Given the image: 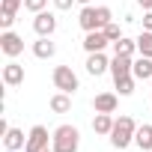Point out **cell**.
<instances>
[{
  "instance_id": "1",
  "label": "cell",
  "mask_w": 152,
  "mask_h": 152,
  "mask_svg": "<svg viewBox=\"0 0 152 152\" xmlns=\"http://www.w3.org/2000/svg\"><path fill=\"white\" fill-rule=\"evenodd\" d=\"M78 24H81L87 33H93V30H104V27L110 24V9H107V6H84Z\"/></svg>"
},
{
  "instance_id": "2",
  "label": "cell",
  "mask_w": 152,
  "mask_h": 152,
  "mask_svg": "<svg viewBox=\"0 0 152 152\" xmlns=\"http://www.w3.org/2000/svg\"><path fill=\"white\" fill-rule=\"evenodd\" d=\"M78 143H81V131L75 125H60L51 137L54 152H78Z\"/></svg>"
},
{
  "instance_id": "3",
  "label": "cell",
  "mask_w": 152,
  "mask_h": 152,
  "mask_svg": "<svg viewBox=\"0 0 152 152\" xmlns=\"http://www.w3.org/2000/svg\"><path fill=\"white\" fill-rule=\"evenodd\" d=\"M134 134H137L134 119H131V116H119V119L113 122V131H110L107 137H110V143H113L116 149H125V146L134 140Z\"/></svg>"
},
{
  "instance_id": "4",
  "label": "cell",
  "mask_w": 152,
  "mask_h": 152,
  "mask_svg": "<svg viewBox=\"0 0 152 152\" xmlns=\"http://www.w3.org/2000/svg\"><path fill=\"white\" fill-rule=\"evenodd\" d=\"M54 87L60 93H69V96L78 90V75L72 72V66H57L54 69Z\"/></svg>"
},
{
  "instance_id": "5",
  "label": "cell",
  "mask_w": 152,
  "mask_h": 152,
  "mask_svg": "<svg viewBox=\"0 0 152 152\" xmlns=\"http://www.w3.org/2000/svg\"><path fill=\"white\" fill-rule=\"evenodd\" d=\"M45 146H48V128H45V125H33L30 134H27V146H24V152H42Z\"/></svg>"
},
{
  "instance_id": "6",
  "label": "cell",
  "mask_w": 152,
  "mask_h": 152,
  "mask_svg": "<svg viewBox=\"0 0 152 152\" xmlns=\"http://www.w3.org/2000/svg\"><path fill=\"white\" fill-rule=\"evenodd\" d=\"M0 51H3L6 57H18L24 51V39L15 36L12 30H3V36H0Z\"/></svg>"
},
{
  "instance_id": "7",
  "label": "cell",
  "mask_w": 152,
  "mask_h": 152,
  "mask_svg": "<svg viewBox=\"0 0 152 152\" xmlns=\"http://www.w3.org/2000/svg\"><path fill=\"white\" fill-rule=\"evenodd\" d=\"M33 30H36L39 36H51V33L57 30V18H54L51 12H36V18H33Z\"/></svg>"
},
{
  "instance_id": "8",
  "label": "cell",
  "mask_w": 152,
  "mask_h": 152,
  "mask_svg": "<svg viewBox=\"0 0 152 152\" xmlns=\"http://www.w3.org/2000/svg\"><path fill=\"white\" fill-rule=\"evenodd\" d=\"M104 45H110V39L104 36V30H93L84 36V51L87 54H96V51H104Z\"/></svg>"
},
{
  "instance_id": "9",
  "label": "cell",
  "mask_w": 152,
  "mask_h": 152,
  "mask_svg": "<svg viewBox=\"0 0 152 152\" xmlns=\"http://www.w3.org/2000/svg\"><path fill=\"white\" fill-rule=\"evenodd\" d=\"M107 69H110V63H107V57H104L102 51H96V54H90V57H87V72L93 75V78L104 75Z\"/></svg>"
},
{
  "instance_id": "10",
  "label": "cell",
  "mask_w": 152,
  "mask_h": 152,
  "mask_svg": "<svg viewBox=\"0 0 152 152\" xmlns=\"http://www.w3.org/2000/svg\"><path fill=\"white\" fill-rule=\"evenodd\" d=\"M116 104H119V99H116L113 93H99V96L93 99L96 113H113V110H116Z\"/></svg>"
},
{
  "instance_id": "11",
  "label": "cell",
  "mask_w": 152,
  "mask_h": 152,
  "mask_svg": "<svg viewBox=\"0 0 152 152\" xmlns=\"http://www.w3.org/2000/svg\"><path fill=\"white\" fill-rule=\"evenodd\" d=\"M3 84H6V87H18V84H24V66H18V63H6V66H3Z\"/></svg>"
},
{
  "instance_id": "12",
  "label": "cell",
  "mask_w": 152,
  "mask_h": 152,
  "mask_svg": "<svg viewBox=\"0 0 152 152\" xmlns=\"http://www.w3.org/2000/svg\"><path fill=\"white\" fill-rule=\"evenodd\" d=\"M131 75L137 81H152V57H137L134 60V66H131Z\"/></svg>"
},
{
  "instance_id": "13",
  "label": "cell",
  "mask_w": 152,
  "mask_h": 152,
  "mask_svg": "<svg viewBox=\"0 0 152 152\" xmlns=\"http://www.w3.org/2000/svg\"><path fill=\"white\" fill-rule=\"evenodd\" d=\"M131 66H134V60H131V57H119V54H113V60H110L113 81H116V78H125V75H131Z\"/></svg>"
},
{
  "instance_id": "14",
  "label": "cell",
  "mask_w": 152,
  "mask_h": 152,
  "mask_svg": "<svg viewBox=\"0 0 152 152\" xmlns=\"http://www.w3.org/2000/svg\"><path fill=\"white\" fill-rule=\"evenodd\" d=\"M33 54L39 60H51L57 54V45L51 42V36H39V42H33Z\"/></svg>"
},
{
  "instance_id": "15",
  "label": "cell",
  "mask_w": 152,
  "mask_h": 152,
  "mask_svg": "<svg viewBox=\"0 0 152 152\" xmlns=\"http://www.w3.org/2000/svg\"><path fill=\"white\" fill-rule=\"evenodd\" d=\"M3 143H6V149H9V152H21V149L27 146L24 131H18V128H9V131L3 134Z\"/></svg>"
},
{
  "instance_id": "16",
  "label": "cell",
  "mask_w": 152,
  "mask_h": 152,
  "mask_svg": "<svg viewBox=\"0 0 152 152\" xmlns=\"http://www.w3.org/2000/svg\"><path fill=\"white\" fill-rule=\"evenodd\" d=\"M134 143L143 149V152H149L152 149V125L149 122H143V125H137V134H134Z\"/></svg>"
},
{
  "instance_id": "17",
  "label": "cell",
  "mask_w": 152,
  "mask_h": 152,
  "mask_svg": "<svg viewBox=\"0 0 152 152\" xmlns=\"http://www.w3.org/2000/svg\"><path fill=\"white\" fill-rule=\"evenodd\" d=\"M113 122H116V119H113L110 113H96L93 131H96V134H110V131H113Z\"/></svg>"
},
{
  "instance_id": "18",
  "label": "cell",
  "mask_w": 152,
  "mask_h": 152,
  "mask_svg": "<svg viewBox=\"0 0 152 152\" xmlns=\"http://www.w3.org/2000/svg\"><path fill=\"white\" fill-rule=\"evenodd\" d=\"M137 51V39H119V42H113V54H119V57H131Z\"/></svg>"
},
{
  "instance_id": "19",
  "label": "cell",
  "mask_w": 152,
  "mask_h": 152,
  "mask_svg": "<svg viewBox=\"0 0 152 152\" xmlns=\"http://www.w3.org/2000/svg\"><path fill=\"white\" fill-rule=\"evenodd\" d=\"M51 110H54V113H69V110H72V99H69V93H57V96L51 99Z\"/></svg>"
},
{
  "instance_id": "20",
  "label": "cell",
  "mask_w": 152,
  "mask_h": 152,
  "mask_svg": "<svg viewBox=\"0 0 152 152\" xmlns=\"http://www.w3.org/2000/svg\"><path fill=\"white\" fill-rule=\"evenodd\" d=\"M137 51H140L143 57H152V30H143V33L137 36Z\"/></svg>"
},
{
  "instance_id": "21",
  "label": "cell",
  "mask_w": 152,
  "mask_h": 152,
  "mask_svg": "<svg viewBox=\"0 0 152 152\" xmlns=\"http://www.w3.org/2000/svg\"><path fill=\"white\" fill-rule=\"evenodd\" d=\"M116 90H119V96H131V93H134V75L116 78Z\"/></svg>"
},
{
  "instance_id": "22",
  "label": "cell",
  "mask_w": 152,
  "mask_h": 152,
  "mask_svg": "<svg viewBox=\"0 0 152 152\" xmlns=\"http://www.w3.org/2000/svg\"><path fill=\"white\" fill-rule=\"evenodd\" d=\"M104 36L110 39V45H113V42H119V39H122V30H119V24H113V21H110V24L104 27Z\"/></svg>"
},
{
  "instance_id": "23",
  "label": "cell",
  "mask_w": 152,
  "mask_h": 152,
  "mask_svg": "<svg viewBox=\"0 0 152 152\" xmlns=\"http://www.w3.org/2000/svg\"><path fill=\"white\" fill-rule=\"evenodd\" d=\"M45 3L48 0H24V9L27 12H45Z\"/></svg>"
},
{
  "instance_id": "24",
  "label": "cell",
  "mask_w": 152,
  "mask_h": 152,
  "mask_svg": "<svg viewBox=\"0 0 152 152\" xmlns=\"http://www.w3.org/2000/svg\"><path fill=\"white\" fill-rule=\"evenodd\" d=\"M15 24V12H9V9H3V12H0V27H3V30H9Z\"/></svg>"
},
{
  "instance_id": "25",
  "label": "cell",
  "mask_w": 152,
  "mask_h": 152,
  "mask_svg": "<svg viewBox=\"0 0 152 152\" xmlns=\"http://www.w3.org/2000/svg\"><path fill=\"white\" fill-rule=\"evenodd\" d=\"M24 6V0H3V9H9V12H18Z\"/></svg>"
},
{
  "instance_id": "26",
  "label": "cell",
  "mask_w": 152,
  "mask_h": 152,
  "mask_svg": "<svg viewBox=\"0 0 152 152\" xmlns=\"http://www.w3.org/2000/svg\"><path fill=\"white\" fill-rule=\"evenodd\" d=\"M72 3H75V0H54L57 9H72Z\"/></svg>"
},
{
  "instance_id": "27",
  "label": "cell",
  "mask_w": 152,
  "mask_h": 152,
  "mask_svg": "<svg viewBox=\"0 0 152 152\" xmlns=\"http://www.w3.org/2000/svg\"><path fill=\"white\" fill-rule=\"evenodd\" d=\"M143 30H152V9L143 15Z\"/></svg>"
},
{
  "instance_id": "28",
  "label": "cell",
  "mask_w": 152,
  "mask_h": 152,
  "mask_svg": "<svg viewBox=\"0 0 152 152\" xmlns=\"http://www.w3.org/2000/svg\"><path fill=\"white\" fill-rule=\"evenodd\" d=\"M137 3H140V6H143V9H146V12H149V9H152V0H137Z\"/></svg>"
},
{
  "instance_id": "29",
  "label": "cell",
  "mask_w": 152,
  "mask_h": 152,
  "mask_svg": "<svg viewBox=\"0 0 152 152\" xmlns=\"http://www.w3.org/2000/svg\"><path fill=\"white\" fill-rule=\"evenodd\" d=\"M78 3H81V6H90V3H93V0H78Z\"/></svg>"
},
{
  "instance_id": "30",
  "label": "cell",
  "mask_w": 152,
  "mask_h": 152,
  "mask_svg": "<svg viewBox=\"0 0 152 152\" xmlns=\"http://www.w3.org/2000/svg\"><path fill=\"white\" fill-rule=\"evenodd\" d=\"M42 152H54V146H45V149H42Z\"/></svg>"
}]
</instances>
